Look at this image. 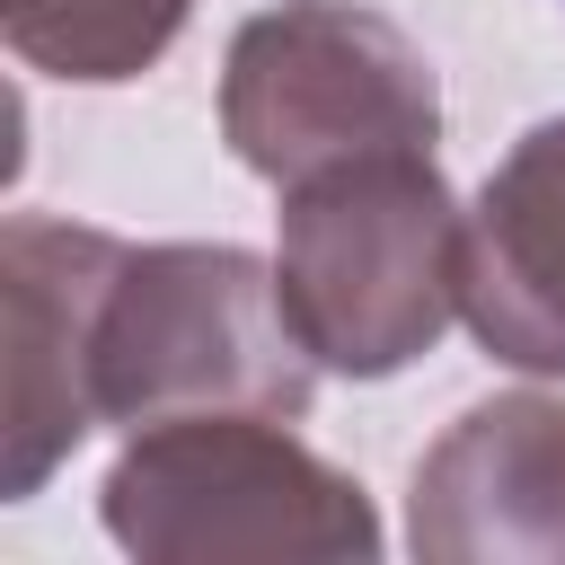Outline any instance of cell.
Here are the masks:
<instances>
[{
	"instance_id": "8",
	"label": "cell",
	"mask_w": 565,
	"mask_h": 565,
	"mask_svg": "<svg viewBox=\"0 0 565 565\" xmlns=\"http://www.w3.org/2000/svg\"><path fill=\"white\" fill-rule=\"evenodd\" d=\"M185 18H194V0H0L9 53L26 71L79 79V88L141 79L185 35Z\"/></svg>"
},
{
	"instance_id": "7",
	"label": "cell",
	"mask_w": 565,
	"mask_h": 565,
	"mask_svg": "<svg viewBox=\"0 0 565 565\" xmlns=\"http://www.w3.org/2000/svg\"><path fill=\"white\" fill-rule=\"evenodd\" d=\"M459 318L494 362L565 380V115L530 124L477 185Z\"/></svg>"
},
{
	"instance_id": "6",
	"label": "cell",
	"mask_w": 565,
	"mask_h": 565,
	"mask_svg": "<svg viewBox=\"0 0 565 565\" xmlns=\"http://www.w3.org/2000/svg\"><path fill=\"white\" fill-rule=\"evenodd\" d=\"M406 547L424 565H565V397L468 406L415 459Z\"/></svg>"
},
{
	"instance_id": "3",
	"label": "cell",
	"mask_w": 565,
	"mask_h": 565,
	"mask_svg": "<svg viewBox=\"0 0 565 565\" xmlns=\"http://www.w3.org/2000/svg\"><path fill=\"white\" fill-rule=\"evenodd\" d=\"M106 530L141 565H371V494L291 441L282 415H177L124 433Z\"/></svg>"
},
{
	"instance_id": "1",
	"label": "cell",
	"mask_w": 565,
	"mask_h": 565,
	"mask_svg": "<svg viewBox=\"0 0 565 565\" xmlns=\"http://www.w3.org/2000/svg\"><path fill=\"white\" fill-rule=\"evenodd\" d=\"M282 309L318 371L388 380L468 309V212L433 150H380L282 185Z\"/></svg>"
},
{
	"instance_id": "5",
	"label": "cell",
	"mask_w": 565,
	"mask_h": 565,
	"mask_svg": "<svg viewBox=\"0 0 565 565\" xmlns=\"http://www.w3.org/2000/svg\"><path fill=\"white\" fill-rule=\"evenodd\" d=\"M124 238L88 221H35L18 212L0 230V494L26 503L44 477L97 433V388H88V344H97V300L115 274Z\"/></svg>"
},
{
	"instance_id": "4",
	"label": "cell",
	"mask_w": 565,
	"mask_h": 565,
	"mask_svg": "<svg viewBox=\"0 0 565 565\" xmlns=\"http://www.w3.org/2000/svg\"><path fill=\"white\" fill-rule=\"evenodd\" d=\"M221 141L265 185H309L380 150L441 141V88L424 44L353 0H282L230 35Z\"/></svg>"
},
{
	"instance_id": "2",
	"label": "cell",
	"mask_w": 565,
	"mask_h": 565,
	"mask_svg": "<svg viewBox=\"0 0 565 565\" xmlns=\"http://www.w3.org/2000/svg\"><path fill=\"white\" fill-rule=\"evenodd\" d=\"M97 424H177V415H309L318 353L300 344L282 282L247 247L159 238L115 256L88 344Z\"/></svg>"
}]
</instances>
